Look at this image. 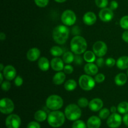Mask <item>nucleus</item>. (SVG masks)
<instances>
[{
	"label": "nucleus",
	"instance_id": "f257e3e1",
	"mask_svg": "<svg viewBox=\"0 0 128 128\" xmlns=\"http://www.w3.org/2000/svg\"><path fill=\"white\" fill-rule=\"evenodd\" d=\"M70 36V30L64 25L56 26L52 31V38L56 43L63 44L67 41Z\"/></svg>",
	"mask_w": 128,
	"mask_h": 128
},
{
	"label": "nucleus",
	"instance_id": "f03ea898",
	"mask_svg": "<svg viewBox=\"0 0 128 128\" xmlns=\"http://www.w3.org/2000/svg\"><path fill=\"white\" fill-rule=\"evenodd\" d=\"M87 42L83 37L76 36L71 41V51L76 54L84 53L87 49Z\"/></svg>",
	"mask_w": 128,
	"mask_h": 128
},
{
	"label": "nucleus",
	"instance_id": "7ed1b4c3",
	"mask_svg": "<svg viewBox=\"0 0 128 128\" xmlns=\"http://www.w3.org/2000/svg\"><path fill=\"white\" fill-rule=\"evenodd\" d=\"M65 115L61 111H52L48 116V124L52 128H59L62 126L65 121Z\"/></svg>",
	"mask_w": 128,
	"mask_h": 128
},
{
	"label": "nucleus",
	"instance_id": "20e7f679",
	"mask_svg": "<svg viewBox=\"0 0 128 128\" xmlns=\"http://www.w3.org/2000/svg\"><path fill=\"white\" fill-rule=\"evenodd\" d=\"M64 114L68 120L76 121L81 116V110L79 106L74 104H71L66 108Z\"/></svg>",
	"mask_w": 128,
	"mask_h": 128
},
{
	"label": "nucleus",
	"instance_id": "39448f33",
	"mask_svg": "<svg viewBox=\"0 0 128 128\" xmlns=\"http://www.w3.org/2000/svg\"><path fill=\"white\" fill-rule=\"evenodd\" d=\"M46 105L50 110L56 111L63 106V100L62 98L58 95H51L46 100Z\"/></svg>",
	"mask_w": 128,
	"mask_h": 128
},
{
	"label": "nucleus",
	"instance_id": "423d86ee",
	"mask_svg": "<svg viewBox=\"0 0 128 128\" xmlns=\"http://www.w3.org/2000/svg\"><path fill=\"white\" fill-rule=\"evenodd\" d=\"M79 84L81 89L85 91H90L95 86V80L88 74H84L79 79Z\"/></svg>",
	"mask_w": 128,
	"mask_h": 128
},
{
	"label": "nucleus",
	"instance_id": "0eeeda50",
	"mask_svg": "<svg viewBox=\"0 0 128 128\" xmlns=\"http://www.w3.org/2000/svg\"><path fill=\"white\" fill-rule=\"evenodd\" d=\"M14 109V104L12 100L8 98L1 99L0 101V111L2 114H8L11 113Z\"/></svg>",
	"mask_w": 128,
	"mask_h": 128
},
{
	"label": "nucleus",
	"instance_id": "6e6552de",
	"mask_svg": "<svg viewBox=\"0 0 128 128\" xmlns=\"http://www.w3.org/2000/svg\"><path fill=\"white\" fill-rule=\"evenodd\" d=\"M61 21L66 26H72L76 22V16L71 10H66L61 15Z\"/></svg>",
	"mask_w": 128,
	"mask_h": 128
},
{
	"label": "nucleus",
	"instance_id": "1a4fd4ad",
	"mask_svg": "<svg viewBox=\"0 0 128 128\" xmlns=\"http://www.w3.org/2000/svg\"><path fill=\"white\" fill-rule=\"evenodd\" d=\"M93 52L98 57L101 58L104 56L108 51V47L104 42L98 41L95 42L92 47Z\"/></svg>",
	"mask_w": 128,
	"mask_h": 128
},
{
	"label": "nucleus",
	"instance_id": "9d476101",
	"mask_svg": "<svg viewBox=\"0 0 128 128\" xmlns=\"http://www.w3.org/2000/svg\"><path fill=\"white\" fill-rule=\"evenodd\" d=\"M21 121L17 114H10L6 120V126L8 128H19L21 126Z\"/></svg>",
	"mask_w": 128,
	"mask_h": 128
},
{
	"label": "nucleus",
	"instance_id": "9b49d317",
	"mask_svg": "<svg viewBox=\"0 0 128 128\" xmlns=\"http://www.w3.org/2000/svg\"><path fill=\"white\" fill-rule=\"evenodd\" d=\"M122 122V118L119 114L112 113L109 116L107 121L108 126L111 128H118Z\"/></svg>",
	"mask_w": 128,
	"mask_h": 128
},
{
	"label": "nucleus",
	"instance_id": "f8f14e48",
	"mask_svg": "<svg viewBox=\"0 0 128 128\" xmlns=\"http://www.w3.org/2000/svg\"><path fill=\"white\" fill-rule=\"evenodd\" d=\"M99 17L104 22H109L113 18V11L111 8H102L99 12Z\"/></svg>",
	"mask_w": 128,
	"mask_h": 128
},
{
	"label": "nucleus",
	"instance_id": "ddd939ff",
	"mask_svg": "<svg viewBox=\"0 0 128 128\" xmlns=\"http://www.w3.org/2000/svg\"><path fill=\"white\" fill-rule=\"evenodd\" d=\"M2 74L5 78L8 81H11L13 79H14L15 76L16 75V71L14 68L11 65H8L4 67Z\"/></svg>",
	"mask_w": 128,
	"mask_h": 128
},
{
	"label": "nucleus",
	"instance_id": "4468645a",
	"mask_svg": "<svg viewBox=\"0 0 128 128\" xmlns=\"http://www.w3.org/2000/svg\"><path fill=\"white\" fill-rule=\"evenodd\" d=\"M102 106H103V102L100 98L92 99L89 102V108L91 111H94V112H96V111L101 110Z\"/></svg>",
	"mask_w": 128,
	"mask_h": 128
},
{
	"label": "nucleus",
	"instance_id": "2eb2a0df",
	"mask_svg": "<svg viewBox=\"0 0 128 128\" xmlns=\"http://www.w3.org/2000/svg\"><path fill=\"white\" fill-rule=\"evenodd\" d=\"M83 22L84 24L88 26H91L93 25L96 22L97 18H96V14L93 12H88L83 16L82 18Z\"/></svg>",
	"mask_w": 128,
	"mask_h": 128
},
{
	"label": "nucleus",
	"instance_id": "dca6fc26",
	"mask_svg": "<svg viewBox=\"0 0 128 128\" xmlns=\"http://www.w3.org/2000/svg\"><path fill=\"white\" fill-rule=\"evenodd\" d=\"M85 72L90 76H95L98 72V68L97 65L93 62H88L84 68Z\"/></svg>",
	"mask_w": 128,
	"mask_h": 128
},
{
	"label": "nucleus",
	"instance_id": "f3484780",
	"mask_svg": "<svg viewBox=\"0 0 128 128\" xmlns=\"http://www.w3.org/2000/svg\"><path fill=\"white\" fill-rule=\"evenodd\" d=\"M51 66L53 70L60 71L64 69V61L59 58H54L51 61Z\"/></svg>",
	"mask_w": 128,
	"mask_h": 128
},
{
	"label": "nucleus",
	"instance_id": "a211bd4d",
	"mask_svg": "<svg viewBox=\"0 0 128 128\" xmlns=\"http://www.w3.org/2000/svg\"><path fill=\"white\" fill-rule=\"evenodd\" d=\"M41 52L37 48H32L30 49L27 52V58L30 61H35L39 59Z\"/></svg>",
	"mask_w": 128,
	"mask_h": 128
},
{
	"label": "nucleus",
	"instance_id": "6ab92c4d",
	"mask_svg": "<svg viewBox=\"0 0 128 128\" xmlns=\"http://www.w3.org/2000/svg\"><path fill=\"white\" fill-rule=\"evenodd\" d=\"M100 118L97 116H91L87 121V126L88 128H100L101 124Z\"/></svg>",
	"mask_w": 128,
	"mask_h": 128
},
{
	"label": "nucleus",
	"instance_id": "aec40b11",
	"mask_svg": "<svg viewBox=\"0 0 128 128\" xmlns=\"http://www.w3.org/2000/svg\"><path fill=\"white\" fill-rule=\"evenodd\" d=\"M118 68L120 70H126L128 68V56H124L119 58L116 62Z\"/></svg>",
	"mask_w": 128,
	"mask_h": 128
},
{
	"label": "nucleus",
	"instance_id": "412c9836",
	"mask_svg": "<svg viewBox=\"0 0 128 128\" xmlns=\"http://www.w3.org/2000/svg\"><path fill=\"white\" fill-rule=\"evenodd\" d=\"M66 79V75L62 72H58L53 76L52 81L56 85H61L63 83Z\"/></svg>",
	"mask_w": 128,
	"mask_h": 128
},
{
	"label": "nucleus",
	"instance_id": "4be33fe9",
	"mask_svg": "<svg viewBox=\"0 0 128 128\" xmlns=\"http://www.w3.org/2000/svg\"><path fill=\"white\" fill-rule=\"evenodd\" d=\"M38 67L41 70L46 71L50 68V61L46 58L42 57L38 60Z\"/></svg>",
	"mask_w": 128,
	"mask_h": 128
},
{
	"label": "nucleus",
	"instance_id": "5701e85b",
	"mask_svg": "<svg viewBox=\"0 0 128 128\" xmlns=\"http://www.w3.org/2000/svg\"><path fill=\"white\" fill-rule=\"evenodd\" d=\"M115 83L118 86H123L127 82V76L124 73H119L114 78Z\"/></svg>",
	"mask_w": 128,
	"mask_h": 128
},
{
	"label": "nucleus",
	"instance_id": "b1692460",
	"mask_svg": "<svg viewBox=\"0 0 128 128\" xmlns=\"http://www.w3.org/2000/svg\"><path fill=\"white\" fill-rule=\"evenodd\" d=\"M47 118V114L42 110H39L34 114V119L38 122H43Z\"/></svg>",
	"mask_w": 128,
	"mask_h": 128
},
{
	"label": "nucleus",
	"instance_id": "393cba45",
	"mask_svg": "<svg viewBox=\"0 0 128 128\" xmlns=\"http://www.w3.org/2000/svg\"><path fill=\"white\" fill-rule=\"evenodd\" d=\"M94 52L91 51H86L84 54V60L87 62H93L96 60V56Z\"/></svg>",
	"mask_w": 128,
	"mask_h": 128
},
{
	"label": "nucleus",
	"instance_id": "a878e982",
	"mask_svg": "<svg viewBox=\"0 0 128 128\" xmlns=\"http://www.w3.org/2000/svg\"><path fill=\"white\" fill-rule=\"evenodd\" d=\"M77 86V83L74 80H69L65 82L64 88L65 90L68 91H73L76 89Z\"/></svg>",
	"mask_w": 128,
	"mask_h": 128
},
{
	"label": "nucleus",
	"instance_id": "bb28decb",
	"mask_svg": "<svg viewBox=\"0 0 128 128\" xmlns=\"http://www.w3.org/2000/svg\"><path fill=\"white\" fill-rule=\"evenodd\" d=\"M62 60H63L64 62H65V63L70 64L73 62L74 60V56L71 52L67 51L63 54Z\"/></svg>",
	"mask_w": 128,
	"mask_h": 128
},
{
	"label": "nucleus",
	"instance_id": "cd10ccee",
	"mask_svg": "<svg viewBox=\"0 0 128 128\" xmlns=\"http://www.w3.org/2000/svg\"><path fill=\"white\" fill-rule=\"evenodd\" d=\"M118 111L121 114H126L128 112V102L126 101L120 102L118 106Z\"/></svg>",
	"mask_w": 128,
	"mask_h": 128
},
{
	"label": "nucleus",
	"instance_id": "c85d7f7f",
	"mask_svg": "<svg viewBox=\"0 0 128 128\" xmlns=\"http://www.w3.org/2000/svg\"><path fill=\"white\" fill-rule=\"evenodd\" d=\"M50 52H51V54H52V56H60L62 55L63 51H62V50L60 47L55 46L51 48V50H50Z\"/></svg>",
	"mask_w": 128,
	"mask_h": 128
},
{
	"label": "nucleus",
	"instance_id": "c756f323",
	"mask_svg": "<svg viewBox=\"0 0 128 128\" xmlns=\"http://www.w3.org/2000/svg\"><path fill=\"white\" fill-rule=\"evenodd\" d=\"M110 114V111L108 108L101 109L99 113V116L102 120H105V119L109 118Z\"/></svg>",
	"mask_w": 128,
	"mask_h": 128
},
{
	"label": "nucleus",
	"instance_id": "7c9ffc66",
	"mask_svg": "<svg viewBox=\"0 0 128 128\" xmlns=\"http://www.w3.org/2000/svg\"><path fill=\"white\" fill-rule=\"evenodd\" d=\"M120 26L124 30H128V16H124L120 20Z\"/></svg>",
	"mask_w": 128,
	"mask_h": 128
},
{
	"label": "nucleus",
	"instance_id": "2f4dec72",
	"mask_svg": "<svg viewBox=\"0 0 128 128\" xmlns=\"http://www.w3.org/2000/svg\"><path fill=\"white\" fill-rule=\"evenodd\" d=\"M72 128H86V126L81 120H76L72 124Z\"/></svg>",
	"mask_w": 128,
	"mask_h": 128
},
{
	"label": "nucleus",
	"instance_id": "473e14b6",
	"mask_svg": "<svg viewBox=\"0 0 128 128\" xmlns=\"http://www.w3.org/2000/svg\"><path fill=\"white\" fill-rule=\"evenodd\" d=\"M78 106L81 108H85L89 106L88 100L86 98H81L79 99L78 101Z\"/></svg>",
	"mask_w": 128,
	"mask_h": 128
},
{
	"label": "nucleus",
	"instance_id": "72a5a7b5",
	"mask_svg": "<svg viewBox=\"0 0 128 128\" xmlns=\"http://www.w3.org/2000/svg\"><path fill=\"white\" fill-rule=\"evenodd\" d=\"M95 3L98 7L100 8H104L108 4V0H95Z\"/></svg>",
	"mask_w": 128,
	"mask_h": 128
},
{
	"label": "nucleus",
	"instance_id": "f704fd0d",
	"mask_svg": "<svg viewBox=\"0 0 128 128\" xmlns=\"http://www.w3.org/2000/svg\"><path fill=\"white\" fill-rule=\"evenodd\" d=\"M38 6L40 8H44L48 5L49 0H34Z\"/></svg>",
	"mask_w": 128,
	"mask_h": 128
},
{
	"label": "nucleus",
	"instance_id": "c9c22d12",
	"mask_svg": "<svg viewBox=\"0 0 128 128\" xmlns=\"http://www.w3.org/2000/svg\"><path fill=\"white\" fill-rule=\"evenodd\" d=\"M94 80L96 82H98V83L102 82L105 80V76L102 73L97 74L95 76Z\"/></svg>",
	"mask_w": 128,
	"mask_h": 128
},
{
	"label": "nucleus",
	"instance_id": "e433bc0d",
	"mask_svg": "<svg viewBox=\"0 0 128 128\" xmlns=\"http://www.w3.org/2000/svg\"><path fill=\"white\" fill-rule=\"evenodd\" d=\"M11 88V83L9 81H4L1 83V89L4 91H8Z\"/></svg>",
	"mask_w": 128,
	"mask_h": 128
},
{
	"label": "nucleus",
	"instance_id": "4c0bfd02",
	"mask_svg": "<svg viewBox=\"0 0 128 128\" xmlns=\"http://www.w3.org/2000/svg\"><path fill=\"white\" fill-rule=\"evenodd\" d=\"M105 63H106V66L111 68L114 66L115 63H116V61H115L114 59L112 58H108L105 61Z\"/></svg>",
	"mask_w": 128,
	"mask_h": 128
},
{
	"label": "nucleus",
	"instance_id": "58836bf2",
	"mask_svg": "<svg viewBox=\"0 0 128 128\" xmlns=\"http://www.w3.org/2000/svg\"><path fill=\"white\" fill-rule=\"evenodd\" d=\"M64 71L66 74H71L72 72H73V67L70 64H67L64 67Z\"/></svg>",
	"mask_w": 128,
	"mask_h": 128
},
{
	"label": "nucleus",
	"instance_id": "ea45409f",
	"mask_svg": "<svg viewBox=\"0 0 128 128\" xmlns=\"http://www.w3.org/2000/svg\"><path fill=\"white\" fill-rule=\"evenodd\" d=\"M23 83V80H22V78L20 76H17V77L15 78L14 80V84L16 85V86L19 87V86H21V85Z\"/></svg>",
	"mask_w": 128,
	"mask_h": 128
},
{
	"label": "nucleus",
	"instance_id": "a19ab883",
	"mask_svg": "<svg viewBox=\"0 0 128 128\" xmlns=\"http://www.w3.org/2000/svg\"><path fill=\"white\" fill-rule=\"evenodd\" d=\"M27 128H41L40 124L35 121H31L28 124Z\"/></svg>",
	"mask_w": 128,
	"mask_h": 128
},
{
	"label": "nucleus",
	"instance_id": "79ce46f5",
	"mask_svg": "<svg viewBox=\"0 0 128 128\" xmlns=\"http://www.w3.org/2000/svg\"><path fill=\"white\" fill-rule=\"evenodd\" d=\"M79 55L80 54H77L75 56L74 61V62L77 65H81L82 64V62H83V60H82L81 56H79Z\"/></svg>",
	"mask_w": 128,
	"mask_h": 128
},
{
	"label": "nucleus",
	"instance_id": "37998d69",
	"mask_svg": "<svg viewBox=\"0 0 128 128\" xmlns=\"http://www.w3.org/2000/svg\"><path fill=\"white\" fill-rule=\"evenodd\" d=\"M118 7V3L117 1H112L110 3V8L113 11V10H116Z\"/></svg>",
	"mask_w": 128,
	"mask_h": 128
},
{
	"label": "nucleus",
	"instance_id": "c03bdc74",
	"mask_svg": "<svg viewBox=\"0 0 128 128\" xmlns=\"http://www.w3.org/2000/svg\"><path fill=\"white\" fill-rule=\"evenodd\" d=\"M96 64H97L99 67H102V66H103L104 64V60L101 57L100 58L96 60Z\"/></svg>",
	"mask_w": 128,
	"mask_h": 128
},
{
	"label": "nucleus",
	"instance_id": "a18cd8bd",
	"mask_svg": "<svg viewBox=\"0 0 128 128\" xmlns=\"http://www.w3.org/2000/svg\"><path fill=\"white\" fill-rule=\"evenodd\" d=\"M122 38L124 41H125V42H128V30H126V31H125L124 32L122 33Z\"/></svg>",
	"mask_w": 128,
	"mask_h": 128
},
{
	"label": "nucleus",
	"instance_id": "49530a36",
	"mask_svg": "<svg viewBox=\"0 0 128 128\" xmlns=\"http://www.w3.org/2000/svg\"><path fill=\"white\" fill-rule=\"evenodd\" d=\"M80 32V28H79L78 26H74V27L72 28V34H79Z\"/></svg>",
	"mask_w": 128,
	"mask_h": 128
},
{
	"label": "nucleus",
	"instance_id": "de8ad7c7",
	"mask_svg": "<svg viewBox=\"0 0 128 128\" xmlns=\"http://www.w3.org/2000/svg\"><path fill=\"white\" fill-rule=\"evenodd\" d=\"M122 121H123L124 124L128 127V113L125 114V115L124 116L123 118H122Z\"/></svg>",
	"mask_w": 128,
	"mask_h": 128
},
{
	"label": "nucleus",
	"instance_id": "09e8293b",
	"mask_svg": "<svg viewBox=\"0 0 128 128\" xmlns=\"http://www.w3.org/2000/svg\"><path fill=\"white\" fill-rule=\"evenodd\" d=\"M5 39H6V35H5V34L4 33V32H1V33H0V40H1V41H3Z\"/></svg>",
	"mask_w": 128,
	"mask_h": 128
},
{
	"label": "nucleus",
	"instance_id": "8fccbe9b",
	"mask_svg": "<svg viewBox=\"0 0 128 128\" xmlns=\"http://www.w3.org/2000/svg\"><path fill=\"white\" fill-rule=\"evenodd\" d=\"M116 110H118V109L116 108L115 106H112V107L111 108V112H112V113H115Z\"/></svg>",
	"mask_w": 128,
	"mask_h": 128
},
{
	"label": "nucleus",
	"instance_id": "3c124183",
	"mask_svg": "<svg viewBox=\"0 0 128 128\" xmlns=\"http://www.w3.org/2000/svg\"><path fill=\"white\" fill-rule=\"evenodd\" d=\"M3 74L0 73V83H2V81H3Z\"/></svg>",
	"mask_w": 128,
	"mask_h": 128
},
{
	"label": "nucleus",
	"instance_id": "603ef678",
	"mask_svg": "<svg viewBox=\"0 0 128 128\" xmlns=\"http://www.w3.org/2000/svg\"><path fill=\"white\" fill-rule=\"evenodd\" d=\"M4 68V66H3V64H2V63H1V64H0V71H3Z\"/></svg>",
	"mask_w": 128,
	"mask_h": 128
},
{
	"label": "nucleus",
	"instance_id": "864d4df0",
	"mask_svg": "<svg viewBox=\"0 0 128 128\" xmlns=\"http://www.w3.org/2000/svg\"><path fill=\"white\" fill-rule=\"evenodd\" d=\"M55 1L58 2H64L66 1V0H54Z\"/></svg>",
	"mask_w": 128,
	"mask_h": 128
},
{
	"label": "nucleus",
	"instance_id": "5fc2aeb1",
	"mask_svg": "<svg viewBox=\"0 0 128 128\" xmlns=\"http://www.w3.org/2000/svg\"><path fill=\"white\" fill-rule=\"evenodd\" d=\"M127 74H128V72H127Z\"/></svg>",
	"mask_w": 128,
	"mask_h": 128
}]
</instances>
